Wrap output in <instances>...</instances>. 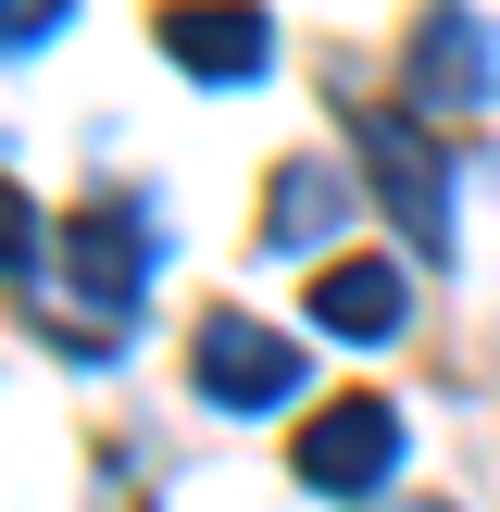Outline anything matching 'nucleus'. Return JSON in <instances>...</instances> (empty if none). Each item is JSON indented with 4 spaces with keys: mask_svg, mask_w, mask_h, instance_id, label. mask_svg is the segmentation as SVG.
I'll return each mask as SVG.
<instances>
[{
    "mask_svg": "<svg viewBox=\"0 0 500 512\" xmlns=\"http://www.w3.org/2000/svg\"><path fill=\"white\" fill-rule=\"evenodd\" d=\"M350 150H363V175H375V200H388L400 225H413V250L438 263L450 250V150L425 138L400 100H350Z\"/></svg>",
    "mask_w": 500,
    "mask_h": 512,
    "instance_id": "f257e3e1",
    "label": "nucleus"
},
{
    "mask_svg": "<svg viewBox=\"0 0 500 512\" xmlns=\"http://www.w3.org/2000/svg\"><path fill=\"white\" fill-rule=\"evenodd\" d=\"M188 375L225 413H275V400H300V338H275V325H250V313H213L200 350H188Z\"/></svg>",
    "mask_w": 500,
    "mask_h": 512,
    "instance_id": "f03ea898",
    "label": "nucleus"
},
{
    "mask_svg": "<svg viewBox=\"0 0 500 512\" xmlns=\"http://www.w3.org/2000/svg\"><path fill=\"white\" fill-rule=\"evenodd\" d=\"M163 63L200 75V88H250L275 63V25H263V0H163Z\"/></svg>",
    "mask_w": 500,
    "mask_h": 512,
    "instance_id": "7ed1b4c3",
    "label": "nucleus"
},
{
    "mask_svg": "<svg viewBox=\"0 0 500 512\" xmlns=\"http://www.w3.org/2000/svg\"><path fill=\"white\" fill-rule=\"evenodd\" d=\"M300 488H338V500H363V488H388V463H400V413L388 400H325L313 425H300Z\"/></svg>",
    "mask_w": 500,
    "mask_h": 512,
    "instance_id": "20e7f679",
    "label": "nucleus"
},
{
    "mask_svg": "<svg viewBox=\"0 0 500 512\" xmlns=\"http://www.w3.org/2000/svg\"><path fill=\"white\" fill-rule=\"evenodd\" d=\"M63 288L88 300V313H125V300L150 288V213L138 200H88V213L63 225Z\"/></svg>",
    "mask_w": 500,
    "mask_h": 512,
    "instance_id": "39448f33",
    "label": "nucleus"
},
{
    "mask_svg": "<svg viewBox=\"0 0 500 512\" xmlns=\"http://www.w3.org/2000/svg\"><path fill=\"white\" fill-rule=\"evenodd\" d=\"M400 263H325L313 275V325L325 338H350V350H375V338H400Z\"/></svg>",
    "mask_w": 500,
    "mask_h": 512,
    "instance_id": "423d86ee",
    "label": "nucleus"
},
{
    "mask_svg": "<svg viewBox=\"0 0 500 512\" xmlns=\"http://www.w3.org/2000/svg\"><path fill=\"white\" fill-rule=\"evenodd\" d=\"M413 75H425V113H475V100H488V38H475V13H425L413 25Z\"/></svg>",
    "mask_w": 500,
    "mask_h": 512,
    "instance_id": "0eeeda50",
    "label": "nucleus"
},
{
    "mask_svg": "<svg viewBox=\"0 0 500 512\" xmlns=\"http://www.w3.org/2000/svg\"><path fill=\"white\" fill-rule=\"evenodd\" d=\"M338 213H350V200H338L325 163H275V200H263V238H275V250H313Z\"/></svg>",
    "mask_w": 500,
    "mask_h": 512,
    "instance_id": "6e6552de",
    "label": "nucleus"
},
{
    "mask_svg": "<svg viewBox=\"0 0 500 512\" xmlns=\"http://www.w3.org/2000/svg\"><path fill=\"white\" fill-rule=\"evenodd\" d=\"M0 25H13V50H38V25H63V0H13Z\"/></svg>",
    "mask_w": 500,
    "mask_h": 512,
    "instance_id": "1a4fd4ad",
    "label": "nucleus"
}]
</instances>
